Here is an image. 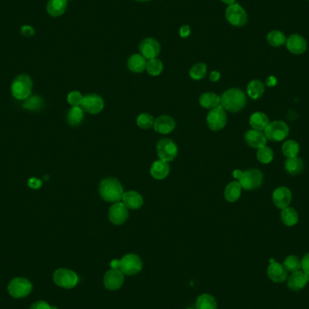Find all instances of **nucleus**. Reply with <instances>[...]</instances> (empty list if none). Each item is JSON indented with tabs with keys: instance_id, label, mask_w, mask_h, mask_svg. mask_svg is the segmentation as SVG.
Masks as SVG:
<instances>
[{
	"instance_id": "47",
	"label": "nucleus",
	"mask_w": 309,
	"mask_h": 309,
	"mask_svg": "<svg viewBox=\"0 0 309 309\" xmlns=\"http://www.w3.org/2000/svg\"><path fill=\"white\" fill-rule=\"evenodd\" d=\"M301 269L305 273L309 274V253L305 254L303 260H301Z\"/></svg>"
},
{
	"instance_id": "40",
	"label": "nucleus",
	"mask_w": 309,
	"mask_h": 309,
	"mask_svg": "<svg viewBox=\"0 0 309 309\" xmlns=\"http://www.w3.org/2000/svg\"><path fill=\"white\" fill-rule=\"evenodd\" d=\"M283 266L288 271L295 272L301 269V261L296 256L290 255L287 257L286 260H284Z\"/></svg>"
},
{
	"instance_id": "42",
	"label": "nucleus",
	"mask_w": 309,
	"mask_h": 309,
	"mask_svg": "<svg viewBox=\"0 0 309 309\" xmlns=\"http://www.w3.org/2000/svg\"><path fill=\"white\" fill-rule=\"evenodd\" d=\"M82 99H83V96L80 91H77V90L70 92L67 96L68 102H69V104H71L72 107L81 106Z\"/></svg>"
},
{
	"instance_id": "26",
	"label": "nucleus",
	"mask_w": 309,
	"mask_h": 309,
	"mask_svg": "<svg viewBox=\"0 0 309 309\" xmlns=\"http://www.w3.org/2000/svg\"><path fill=\"white\" fill-rule=\"evenodd\" d=\"M242 185L238 181H233L226 186L224 191V197L230 202H236L241 197Z\"/></svg>"
},
{
	"instance_id": "30",
	"label": "nucleus",
	"mask_w": 309,
	"mask_h": 309,
	"mask_svg": "<svg viewBox=\"0 0 309 309\" xmlns=\"http://www.w3.org/2000/svg\"><path fill=\"white\" fill-rule=\"evenodd\" d=\"M199 103L202 108L212 110L221 105V97L213 92H205L201 95Z\"/></svg>"
},
{
	"instance_id": "14",
	"label": "nucleus",
	"mask_w": 309,
	"mask_h": 309,
	"mask_svg": "<svg viewBox=\"0 0 309 309\" xmlns=\"http://www.w3.org/2000/svg\"><path fill=\"white\" fill-rule=\"evenodd\" d=\"M129 217L128 207L123 202H117L109 210V219L115 225L124 224Z\"/></svg>"
},
{
	"instance_id": "6",
	"label": "nucleus",
	"mask_w": 309,
	"mask_h": 309,
	"mask_svg": "<svg viewBox=\"0 0 309 309\" xmlns=\"http://www.w3.org/2000/svg\"><path fill=\"white\" fill-rule=\"evenodd\" d=\"M33 289L31 281L25 278H15L10 280L8 286L9 295L14 298L27 297Z\"/></svg>"
},
{
	"instance_id": "21",
	"label": "nucleus",
	"mask_w": 309,
	"mask_h": 309,
	"mask_svg": "<svg viewBox=\"0 0 309 309\" xmlns=\"http://www.w3.org/2000/svg\"><path fill=\"white\" fill-rule=\"evenodd\" d=\"M267 272L269 278L274 282H284L287 278V269L278 262H274L269 265Z\"/></svg>"
},
{
	"instance_id": "54",
	"label": "nucleus",
	"mask_w": 309,
	"mask_h": 309,
	"mask_svg": "<svg viewBox=\"0 0 309 309\" xmlns=\"http://www.w3.org/2000/svg\"><path fill=\"white\" fill-rule=\"evenodd\" d=\"M187 309H194V308H187Z\"/></svg>"
},
{
	"instance_id": "49",
	"label": "nucleus",
	"mask_w": 309,
	"mask_h": 309,
	"mask_svg": "<svg viewBox=\"0 0 309 309\" xmlns=\"http://www.w3.org/2000/svg\"><path fill=\"white\" fill-rule=\"evenodd\" d=\"M276 83H277V79H276V77H268V79H267V85L269 86V87H272V86L276 85Z\"/></svg>"
},
{
	"instance_id": "10",
	"label": "nucleus",
	"mask_w": 309,
	"mask_h": 309,
	"mask_svg": "<svg viewBox=\"0 0 309 309\" xmlns=\"http://www.w3.org/2000/svg\"><path fill=\"white\" fill-rule=\"evenodd\" d=\"M206 121L210 130L214 131L223 130L227 123L226 111L221 105L215 109H212L207 115Z\"/></svg>"
},
{
	"instance_id": "32",
	"label": "nucleus",
	"mask_w": 309,
	"mask_h": 309,
	"mask_svg": "<svg viewBox=\"0 0 309 309\" xmlns=\"http://www.w3.org/2000/svg\"><path fill=\"white\" fill-rule=\"evenodd\" d=\"M280 218L283 222V224L285 225H287L288 227H291L297 224L298 222V215H297V212H296L294 208L292 207H287V208H284L281 212V215H280Z\"/></svg>"
},
{
	"instance_id": "11",
	"label": "nucleus",
	"mask_w": 309,
	"mask_h": 309,
	"mask_svg": "<svg viewBox=\"0 0 309 309\" xmlns=\"http://www.w3.org/2000/svg\"><path fill=\"white\" fill-rule=\"evenodd\" d=\"M157 150L159 158L166 162L173 161L178 152L177 146L169 139H161L157 143Z\"/></svg>"
},
{
	"instance_id": "38",
	"label": "nucleus",
	"mask_w": 309,
	"mask_h": 309,
	"mask_svg": "<svg viewBox=\"0 0 309 309\" xmlns=\"http://www.w3.org/2000/svg\"><path fill=\"white\" fill-rule=\"evenodd\" d=\"M257 158L262 164H269L273 160V150L267 146H265L263 148H259L258 152H257Z\"/></svg>"
},
{
	"instance_id": "39",
	"label": "nucleus",
	"mask_w": 309,
	"mask_h": 309,
	"mask_svg": "<svg viewBox=\"0 0 309 309\" xmlns=\"http://www.w3.org/2000/svg\"><path fill=\"white\" fill-rule=\"evenodd\" d=\"M43 103L44 101L41 99L40 96H29L23 104V108L27 111H38L43 106Z\"/></svg>"
},
{
	"instance_id": "50",
	"label": "nucleus",
	"mask_w": 309,
	"mask_h": 309,
	"mask_svg": "<svg viewBox=\"0 0 309 309\" xmlns=\"http://www.w3.org/2000/svg\"><path fill=\"white\" fill-rule=\"evenodd\" d=\"M111 266H112V269H120V260H112V262H111Z\"/></svg>"
},
{
	"instance_id": "3",
	"label": "nucleus",
	"mask_w": 309,
	"mask_h": 309,
	"mask_svg": "<svg viewBox=\"0 0 309 309\" xmlns=\"http://www.w3.org/2000/svg\"><path fill=\"white\" fill-rule=\"evenodd\" d=\"M33 81L27 74H20L14 79L11 93L17 99H27L31 95Z\"/></svg>"
},
{
	"instance_id": "17",
	"label": "nucleus",
	"mask_w": 309,
	"mask_h": 309,
	"mask_svg": "<svg viewBox=\"0 0 309 309\" xmlns=\"http://www.w3.org/2000/svg\"><path fill=\"white\" fill-rule=\"evenodd\" d=\"M272 201L274 204L279 209L287 208L292 201L291 191L285 186L275 189L272 193Z\"/></svg>"
},
{
	"instance_id": "36",
	"label": "nucleus",
	"mask_w": 309,
	"mask_h": 309,
	"mask_svg": "<svg viewBox=\"0 0 309 309\" xmlns=\"http://www.w3.org/2000/svg\"><path fill=\"white\" fill-rule=\"evenodd\" d=\"M163 69H164L163 63L158 59H151V60H148L147 62L146 70H147L148 74L151 75V76L160 75V73L163 72Z\"/></svg>"
},
{
	"instance_id": "45",
	"label": "nucleus",
	"mask_w": 309,
	"mask_h": 309,
	"mask_svg": "<svg viewBox=\"0 0 309 309\" xmlns=\"http://www.w3.org/2000/svg\"><path fill=\"white\" fill-rule=\"evenodd\" d=\"M42 181L36 177H31L27 182L28 186L32 189H39L42 186Z\"/></svg>"
},
{
	"instance_id": "46",
	"label": "nucleus",
	"mask_w": 309,
	"mask_h": 309,
	"mask_svg": "<svg viewBox=\"0 0 309 309\" xmlns=\"http://www.w3.org/2000/svg\"><path fill=\"white\" fill-rule=\"evenodd\" d=\"M179 35L181 38H187L191 35V27L188 25H184L180 27Z\"/></svg>"
},
{
	"instance_id": "16",
	"label": "nucleus",
	"mask_w": 309,
	"mask_h": 309,
	"mask_svg": "<svg viewBox=\"0 0 309 309\" xmlns=\"http://www.w3.org/2000/svg\"><path fill=\"white\" fill-rule=\"evenodd\" d=\"M286 46L291 54L300 55L307 49V43L303 36L298 34H293L287 38Z\"/></svg>"
},
{
	"instance_id": "18",
	"label": "nucleus",
	"mask_w": 309,
	"mask_h": 309,
	"mask_svg": "<svg viewBox=\"0 0 309 309\" xmlns=\"http://www.w3.org/2000/svg\"><path fill=\"white\" fill-rule=\"evenodd\" d=\"M309 281V274H306L304 271H295L290 275L287 281V287H289L293 291H298L303 289L305 287L306 283Z\"/></svg>"
},
{
	"instance_id": "9",
	"label": "nucleus",
	"mask_w": 309,
	"mask_h": 309,
	"mask_svg": "<svg viewBox=\"0 0 309 309\" xmlns=\"http://www.w3.org/2000/svg\"><path fill=\"white\" fill-rule=\"evenodd\" d=\"M238 180V182L242 185V188L248 191L254 190L259 188L262 184L263 174L258 169H250L242 172V175Z\"/></svg>"
},
{
	"instance_id": "15",
	"label": "nucleus",
	"mask_w": 309,
	"mask_h": 309,
	"mask_svg": "<svg viewBox=\"0 0 309 309\" xmlns=\"http://www.w3.org/2000/svg\"><path fill=\"white\" fill-rule=\"evenodd\" d=\"M81 107L84 112L90 114H98L104 108V100L99 95H87L83 97Z\"/></svg>"
},
{
	"instance_id": "25",
	"label": "nucleus",
	"mask_w": 309,
	"mask_h": 309,
	"mask_svg": "<svg viewBox=\"0 0 309 309\" xmlns=\"http://www.w3.org/2000/svg\"><path fill=\"white\" fill-rule=\"evenodd\" d=\"M147 59L140 54L131 55L128 60V67L132 72L139 73L146 70Z\"/></svg>"
},
{
	"instance_id": "7",
	"label": "nucleus",
	"mask_w": 309,
	"mask_h": 309,
	"mask_svg": "<svg viewBox=\"0 0 309 309\" xmlns=\"http://www.w3.org/2000/svg\"><path fill=\"white\" fill-rule=\"evenodd\" d=\"M225 18L235 27H244L248 22V15L245 9L238 3L228 6L225 10Z\"/></svg>"
},
{
	"instance_id": "23",
	"label": "nucleus",
	"mask_w": 309,
	"mask_h": 309,
	"mask_svg": "<svg viewBox=\"0 0 309 309\" xmlns=\"http://www.w3.org/2000/svg\"><path fill=\"white\" fill-rule=\"evenodd\" d=\"M169 172H170V166L168 162L164 161L161 159L154 162L150 168L151 175L157 180L165 179L166 176L169 175Z\"/></svg>"
},
{
	"instance_id": "13",
	"label": "nucleus",
	"mask_w": 309,
	"mask_h": 309,
	"mask_svg": "<svg viewBox=\"0 0 309 309\" xmlns=\"http://www.w3.org/2000/svg\"><path fill=\"white\" fill-rule=\"evenodd\" d=\"M139 51L140 54L143 55L147 60L157 58L158 54H160L161 46L158 43V41L152 37L145 38L141 41L139 45Z\"/></svg>"
},
{
	"instance_id": "55",
	"label": "nucleus",
	"mask_w": 309,
	"mask_h": 309,
	"mask_svg": "<svg viewBox=\"0 0 309 309\" xmlns=\"http://www.w3.org/2000/svg\"><path fill=\"white\" fill-rule=\"evenodd\" d=\"M307 1H308V0H307Z\"/></svg>"
},
{
	"instance_id": "5",
	"label": "nucleus",
	"mask_w": 309,
	"mask_h": 309,
	"mask_svg": "<svg viewBox=\"0 0 309 309\" xmlns=\"http://www.w3.org/2000/svg\"><path fill=\"white\" fill-rule=\"evenodd\" d=\"M267 139L274 142H279L287 138L289 134V128L284 121H277L269 123L264 130Z\"/></svg>"
},
{
	"instance_id": "1",
	"label": "nucleus",
	"mask_w": 309,
	"mask_h": 309,
	"mask_svg": "<svg viewBox=\"0 0 309 309\" xmlns=\"http://www.w3.org/2000/svg\"><path fill=\"white\" fill-rule=\"evenodd\" d=\"M246 95L241 89L233 88L226 90L221 97V106L227 112H239L246 105Z\"/></svg>"
},
{
	"instance_id": "44",
	"label": "nucleus",
	"mask_w": 309,
	"mask_h": 309,
	"mask_svg": "<svg viewBox=\"0 0 309 309\" xmlns=\"http://www.w3.org/2000/svg\"><path fill=\"white\" fill-rule=\"evenodd\" d=\"M29 309H53V307L47 302L40 300L35 302Z\"/></svg>"
},
{
	"instance_id": "33",
	"label": "nucleus",
	"mask_w": 309,
	"mask_h": 309,
	"mask_svg": "<svg viewBox=\"0 0 309 309\" xmlns=\"http://www.w3.org/2000/svg\"><path fill=\"white\" fill-rule=\"evenodd\" d=\"M82 108L80 106L72 107L67 114V122L71 126H78L83 121L84 113Z\"/></svg>"
},
{
	"instance_id": "29",
	"label": "nucleus",
	"mask_w": 309,
	"mask_h": 309,
	"mask_svg": "<svg viewBox=\"0 0 309 309\" xmlns=\"http://www.w3.org/2000/svg\"><path fill=\"white\" fill-rule=\"evenodd\" d=\"M264 91V84L260 80H253L247 86V94L252 99H260Z\"/></svg>"
},
{
	"instance_id": "4",
	"label": "nucleus",
	"mask_w": 309,
	"mask_h": 309,
	"mask_svg": "<svg viewBox=\"0 0 309 309\" xmlns=\"http://www.w3.org/2000/svg\"><path fill=\"white\" fill-rule=\"evenodd\" d=\"M53 279L55 285L65 289H71L76 287L79 282V277L76 272L72 269L64 268L56 269L53 275Z\"/></svg>"
},
{
	"instance_id": "2",
	"label": "nucleus",
	"mask_w": 309,
	"mask_h": 309,
	"mask_svg": "<svg viewBox=\"0 0 309 309\" xmlns=\"http://www.w3.org/2000/svg\"><path fill=\"white\" fill-rule=\"evenodd\" d=\"M99 192L103 200L107 202H120L123 196V187L115 178L103 179L99 186Z\"/></svg>"
},
{
	"instance_id": "37",
	"label": "nucleus",
	"mask_w": 309,
	"mask_h": 309,
	"mask_svg": "<svg viewBox=\"0 0 309 309\" xmlns=\"http://www.w3.org/2000/svg\"><path fill=\"white\" fill-rule=\"evenodd\" d=\"M206 72H207V66L205 63H199L194 64L193 67L190 69L189 75L194 81H199L205 77Z\"/></svg>"
},
{
	"instance_id": "12",
	"label": "nucleus",
	"mask_w": 309,
	"mask_h": 309,
	"mask_svg": "<svg viewBox=\"0 0 309 309\" xmlns=\"http://www.w3.org/2000/svg\"><path fill=\"white\" fill-rule=\"evenodd\" d=\"M125 280V275L121 269H112L107 271L103 278L104 287L110 291H115L120 289Z\"/></svg>"
},
{
	"instance_id": "20",
	"label": "nucleus",
	"mask_w": 309,
	"mask_h": 309,
	"mask_svg": "<svg viewBox=\"0 0 309 309\" xmlns=\"http://www.w3.org/2000/svg\"><path fill=\"white\" fill-rule=\"evenodd\" d=\"M245 141L251 148H263L267 145V138L264 133L259 130H251L247 131L245 134Z\"/></svg>"
},
{
	"instance_id": "35",
	"label": "nucleus",
	"mask_w": 309,
	"mask_h": 309,
	"mask_svg": "<svg viewBox=\"0 0 309 309\" xmlns=\"http://www.w3.org/2000/svg\"><path fill=\"white\" fill-rule=\"evenodd\" d=\"M299 150H300L299 145H298L296 141L293 140V139H289V140H287V141H285L283 143V155L285 157H287V158L297 157Z\"/></svg>"
},
{
	"instance_id": "52",
	"label": "nucleus",
	"mask_w": 309,
	"mask_h": 309,
	"mask_svg": "<svg viewBox=\"0 0 309 309\" xmlns=\"http://www.w3.org/2000/svg\"><path fill=\"white\" fill-rule=\"evenodd\" d=\"M221 1H222L223 3H224V4L228 5V6H231V5L234 4L236 0H221Z\"/></svg>"
},
{
	"instance_id": "22",
	"label": "nucleus",
	"mask_w": 309,
	"mask_h": 309,
	"mask_svg": "<svg viewBox=\"0 0 309 309\" xmlns=\"http://www.w3.org/2000/svg\"><path fill=\"white\" fill-rule=\"evenodd\" d=\"M121 200L128 208L132 209V210L139 209L141 206L143 205L142 195L136 191H128L123 193Z\"/></svg>"
},
{
	"instance_id": "43",
	"label": "nucleus",
	"mask_w": 309,
	"mask_h": 309,
	"mask_svg": "<svg viewBox=\"0 0 309 309\" xmlns=\"http://www.w3.org/2000/svg\"><path fill=\"white\" fill-rule=\"evenodd\" d=\"M20 33H21V35H22L23 36H25V37H31V36H34V35L36 34V30H35V28L31 27V26H29V25H25V26L21 27Z\"/></svg>"
},
{
	"instance_id": "48",
	"label": "nucleus",
	"mask_w": 309,
	"mask_h": 309,
	"mask_svg": "<svg viewBox=\"0 0 309 309\" xmlns=\"http://www.w3.org/2000/svg\"><path fill=\"white\" fill-rule=\"evenodd\" d=\"M220 78H221V73H220L219 72H217V71H213V72H211V81H214V82H216V81H219Z\"/></svg>"
},
{
	"instance_id": "34",
	"label": "nucleus",
	"mask_w": 309,
	"mask_h": 309,
	"mask_svg": "<svg viewBox=\"0 0 309 309\" xmlns=\"http://www.w3.org/2000/svg\"><path fill=\"white\" fill-rule=\"evenodd\" d=\"M267 41L273 47H279L286 44L287 37L279 30H272L267 35Z\"/></svg>"
},
{
	"instance_id": "53",
	"label": "nucleus",
	"mask_w": 309,
	"mask_h": 309,
	"mask_svg": "<svg viewBox=\"0 0 309 309\" xmlns=\"http://www.w3.org/2000/svg\"><path fill=\"white\" fill-rule=\"evenodd\" d=\"M136 1H139V2H146V1H150V0H136Z\"/></svg>"
},
{
	"instance_id": "19",
	"label": "nucleus",
	"mask_w": 309,
	"mask_h": 309,
	"mask_svg": "<svg viewBox=\"0 0 309 309\" xmlns=\"http://www.w3.org/2000/svg\"><path fill=\"white\" fill-rule=\"evenodd\" d=\"M154 130L160 134H168L175 130V121L170 116H160L156 119L153 125Z\"/></svg>"
},
{
	"instance_id": "31",
	"label": "nucleus",
	"mask_w": 309,
	"mask_h": 309,
	"mask_svg": "<svg viewBox=\"0 0 309 309\" xmlns=\"http://www.w3.org/2000/svg\"><path fill=\"white\" fill-rule=\"evenodd\" d=\"M217 301L210 294H202L195 302V309H217Z\"/></svg>"
},
{
	"instance_id": "51",
	"label": "nucleus",
	"mask_w": 309,
	"mask_h": 309,
	"mask_svg": "<svg viewBox=\"0 0 309 309\" xmlns=\"http://www.w3.org/2000/svg\"><path fill=\"white\" fill-rule=\"evenodd\" d=\"M242 171L241 170H235L233 171V175L234 178H236V179H239L240 178V176L242 175Z\"/></svg>"
},
{
	"instance_id": "27",
	"label": "nucleus",
	"mask_w": 309,
	"mask_h": 309,
	"mask_svg": "<svg viewBox=\"0 0 309 309\" xmlns=\"http://www.w3.org/2000/svg\"><path fill=\"white\" fill-rule=\"evenodd\" d=\"M269 119L263 112H255L250 118V125L252 129L262 131L269 125Z\"/></svg>"
},
{
	"instance_id": "41",
	"label": "nucleus",
	"mask_w": 309,
	"mask_h": 309,
	"mask_svg": "<svg viewBox=\"0 0 309 309\" xmlns=\"http://www.w3.org/2000/svg\"><path fill=\"white\" fill-rule=\"evenodd\" d=\"M154 122H155V120H154L152 115H150L148 113H142L137 119V124L139 128L143 129V130L150 129L154 125Z\"/></svg>"
},
{
	"instance_id": "8",
	"label": "nucleus",
	"mask_w": 309,
	"mask_h": 309,
	"mask_svg": "<svg viewBox=\"0 0 309 309\" xmlns=\"http://www.w3.org/2000/svg\"><path fill=\"white\" fill-rule=\"evenodd\" d=\"M143 267L141 258L134 253H130L120 260V269L127 276H134L139 273Z\"/></svg>"
},
{
	"instance_id": "28",
	"label": "nucleus",
	"mask_w": 309,
	"mask_h": 309,
	"mask_svg": "<svg viewBox=\"0 0 309 309\" xmlns=\"http://www.w3.org/2000/svg\"><path fill=\"white\" fill-rule=\"evenodd\" d=\"M285 169L290 175H299L304 170V162L297 157L287 158L285 161Z\"/></svg>"
},
{
	"instance_id": "24",
	"label": "nucleus",
	"mask_w": 309,
	"mask_h": 309,
	"mask_svg": "<svg viewBox=\"0 0 309 309\" xmlns=\"http://www.w3.org/2000/svg\"><path fill=\"white\" fill-rule=\"evenodd\" d=\"M68 0H49L46 5V11L51 17L58 18L65 13Z\"/></svg>"
}]
</instances>
